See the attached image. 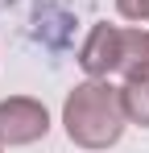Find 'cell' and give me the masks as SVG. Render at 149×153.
Listing matches in <instances>:
<instances>
[{"label":"cell","mask_w":149,"mask_h":153,"mask_svg":"<svg viewBox=\"0 0 149 153\" xmlns=\"http://www.w3.org/2000/svg\"><path fill=\"white\" fill-rule=\"evenodd\" d=\"M66 137L83 149H108L116 145L124 132V108H120V87H112L108 79H91L83 87H74L62 108Z\"/></svg>","instance_id":"obj_1"},{"label":"cell","mask_w":149,"mask_h":153,"mask_svg":"<svg viewBox=\"0 0 149 153\" xmlns=\"http://www.w3.org/2000/svg\"><path fill=\"white\" fill-rule=\"evenodd\" d=\"M124 87H120V108L124 120L149 128V33L128 29V54H124Z\"/></svg>","instance_id":"obj_2"},{"label":"cell","mask_w":149,"mask_h":153,"mask_svg":"<svg viewBox=\"0 0 149 153\" xmlns=\"http://www.w3.org/2000/svg\"><path fill=\"white\" fill-rule=\"evenodd\" d=\"M124 54H128V29L116 25H95L87 33L83 50H79V66L91 79H108L124 66Z\"/></svg>","instance_id":"obj_3"},{"label":"cell","mask_w":149,"mask_h":153,"mask_svg":"<svg viewBox=\"0 0 149 153\" xmlns=\"http://www.w3.org/2000/svg\"><path fill=\"white\" fill-rule=\"evenodd\" d=\"M46 128H50V116L37 100L13 95L0 103V141L4 145H33L46 137Z\"/></svg>","instance_id":"obj_4"},{"label":"cell","mask_w":149,"mask_h":153,"mask_svg":"<svg viewBox=\"0 0 149 153\" xmlns=\"http://www.w3.org/2000/svg\"><path fill=\"white\" fill-rule=\"evenodd\" d=\"M116 8L128 21H149V0H116Z\"/></svg>","instance_id":"obj_5"}]
</instances>
